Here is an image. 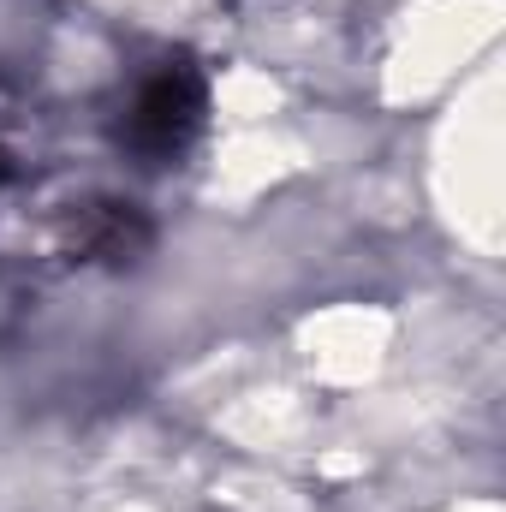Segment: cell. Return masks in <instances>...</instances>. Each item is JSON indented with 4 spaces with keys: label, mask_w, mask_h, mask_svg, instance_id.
I'll return each instance as SVG.
<instances>
[{
    "label": "cell",
    "mask_w": 506,
    "mask_h": 512,
    "mask_svg": "<svg viewBox=\"0 0 506 512\" xmlns=\"http://www.w3.org/2000/svg\"><path fill=\"white\" fill-rule=\"evenodd\" d=\"M197 120H203V84H197V72L167 66V72L149 78L143 96H137L131 143H137L143 155H173V149H185V137L197 131Z\"/></svg>",
    "instance_id": "6da1fadb"
}]
</instances>
